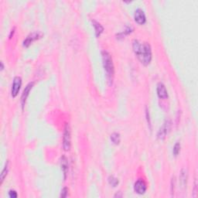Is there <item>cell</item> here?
<instances>
[{"label": "cell", "instance_id": "obj_18", "mask_svg": "<svg viewBox=\"0 0 198 198\" xmlns=\"http://www.w3.org/2000/svg\"><path fill=\"white\" fill-rule=\"evenodd\" d=\"M67 195H68V189L67 187H63L61 190V193H60V197H67Z\"/></svg>", "mask_w": 198, "mask_h": 198}, {"label": "cell", "instance_id": "obj_1", "mask_svg": "<svg viewBox=\"0 0 198 198\" xmlns=\"http://www.w3.org/2000/svg\"><path fill=\"white\" fill-rule=\"evenodd\" d=\"M132 47L135 55L140 60V62L147 66L152 60V50L150 45L147 43H141L138 40L135 39L132 43Z\"/></svg>", "mask_w": 198, "mask_h": 198}, {"label": "cell", "instance_id": "obj_4", "mask_svg": "<svg viewBox=\"0 0 198 198\" xmlns=\"http://www.w3.org/2000/svg\"><path fill=\"white\" fill-rule=\"evenodd\" d=\"M43 36V33L40 32H33L32 33L27 36V37L23 40V46L25 47H28L30 46L34 41H36V39H40Z\"/></svg>", "mask_w": 198, "mask_h": 198}, {"label": "cell", "instance_id": "obj_2", "mask_svg": "<svg viewBox=\"0 0 198 198\" xmlns=\"http://www.w3.org/2000/svg\"><path fill=\"white\" fill-rule=\"evenodd\" d=\"M103 60V66H104V70L106 72V76L108 78V81L109 82V84H112L113 78H114V64H113V60L111 58V56L108 51L103 50L101 52Z\"/></svg>", "mask_w": 198, "mask_h": 198}, {"label": "cell", "instance_id": "obj_11", "mask_svg": "<svg viewBox=\"0 0 198 198\" xmlns=\"http://www.w3.org/2000/svg\"><path fill=\"white\" fill-rule=\"evenodd\" d=\"M60 166H61V169L64 175V179H66L67 172L68 170V163H67V159L65 156H62L60 159Z\"/></svg>", "mask_w": 198, "mask_h": 198}, {"label": "cell", "instance_id": "obj_8", "mask_svg": "<svg viewBox=\"0 0 198 198\" xmlns=\"http://www.w3.org/2000/svg\"><path fill=\"white\" fill-rule=\"evenodd\" d=\"M33 85H34V83H33V82H30V83H29V84L26 86V87L24 89L23 92H22V97H21V104H22V108H24V106L26 104L27 97L28 96H29V92H30L31 90H32Z\"/></svg>", "mask_w": 198, "mask_h": 198}, {"label": "cell", "instance_id": "obj_12", "mask_svg": "<svg viewBox=\"0 0 198 198\" xmlns=\"http://www.w3.org/2000/svg\"><path fill=\"white\" fill-rule=\"evenodd\" d=\"M92 24H93V26L94 27V30H95V35L97 37H99V36H101V34L103 32V31H104V28H103V26H101V24L98 23L97 22H96V21L93 20L92 21Z\"/></svg>", "mask_w": 198, "mask_h": 198}, {"label": "cell", "instance_id": "obj_22", "mask_svg": "<svg viewBox=\"0 0 198 198\" xmlns=\"http://www.w3.org/2000/svg\"><path fill=\"white\" fill-rule=\"evenodd\" d=\"M3 69H4L3 62H1V70H3Z\"/></svg>", "mask_w": 198, "mask_h": 198}, {"label": "cell", "instance_id": "obj_7", "mask_svg": "<svg viewBox=\"0 0 198 198\" xmlns=\"http://www.w3.org/2000/svg\"><path fill=\"white\" fill-rule=\"evenodd\" d=\"M135 21L139 25H143L146 22V17H145V12L141 9H138L135 11L134 14Z\"/></svg>", "mask_w": 198, "mask_h": 198}, {"label": "cell", "instance_id": "obj_20", "mask_svg": "<svg viewBox=\"0 0 198 198\" xmlns=\"http://www.w3.org/2000/svg\"><path fill=\"white\" fill-rule=\"evenodd\" d=\"M14 32H15V28H14L13 29H12V30H11L10 35H9V39H11V38H12V36H13Z\"/></svg>", "mask_w": 198, "mask_h": 198}, {"label": "cell", "instance_id": "obj_19", "mask_svg": "<svg viewBox=\"0 0 198 198\" xmlns=\"http://www.w3.org/2000/svg\"><path fill=\"white\" fill-rule=\"evenodd\" d=\"M9 196L12 198H16L18 196L17 192L14 189H10L9 191Z\"/></svg>", "mask_w": 198, "mask_h": 198}, {"label": "cell", "instance_id": "obj_10", "mask_svg": "<svg viewBox=\"0 0 198 198\" xmlns=\"http://www.w3.org/2000/svg\"><path fill=\"white\" fill-rule=\"evenodd\" d=\"M157 95L161 99H166L168 97V93L166 87L162 83H159L157 85Z\"/></svg>", "mask_w": 198, "mask_h": 198}, {"label": "cell", "instance_id": "obj_14", "mask_svg": "<svg viewBox=\"0 0 198 198\" xmlns=\"http://www.w3.org/2000/svg\"><path fill=\"white\" fill-rule=\"evenodd\" d=\"M111 141L115 145H118L120 143V141H121V138H120V135L117 132H114L111 135Z\"/></svg>", "mask_w": 198, "mask_h": 198}, {"label": "cell", "instance_id": "obj_15", "mask_svg": "<svg viewBox=\"0 0 198 198\" xmlns=\"http://www.w3.org/2000/svg\"><path fill=\"white\" fill-rule=\"evenodd\" d=\"M8 164H9V162H7L6 164H5V166H4L3 169H2V172H1V176H0V179H1V184H2V183H3L4 179H5V178L6 177L7 173H8V171H9Z\"/></svg>", "mask_w": 198, "mask_h": 198}, {"label": "cell", "instance_id": "obj_16", "mask_svg": "<svg viewBox=\"0 0 198 198\" xmlns=\"http://www.w3.org/2000/svg\"><path fill=\"white\" fill-rule=\"evenodd\" d=\"M108 183L111 186H112L113 187H115L116 186H118V183H119V181L118 179H117L116 177H114V176H110L108 179Z\"/></svg>", "mask_w": 198, "mask_h": 198}, {"label": "cell", "instance_id": "obj_13", "mask_svg": "<svg viewBox=\"0 0 198 198\" xmlns=\"http://www.w3.org/2000/svg\"><path fill=\"white\" fill-rule=\"evenodd\" d=\"M186 179H187V173L185 169H182L180 172V176H179V179H180V183L182 186L185 187L186 184Z\"/></svg>", "mask_w": 198, "mask_h": 198}, {"label": "cell", "instance_id": "obj_21", "mask_svg": "<svg viewBox=\"0 0 198 198\" xmlns=\"http://www.w3.org/2000/svg\"><path fill=\"white\" fill-rule=\"evenodd\" d=\"M117 196H118V197H121V196H122V195L121 194V192H118V193H117L116 194L114 195V197H117Z\"/></svg>", "mask_w": 198, "mask_h": 198}, {"label": "cell", "instance_id": "obj_3", "mask_svg": "<svg viewBox=\"0 0 198 198\" xmlns=\"http://www.w3.org/2000/svg\"><path fill=\"white\" fill-rule=\"evenodd\" d=\"M71 145V138H70V128L68 124H66L64 127L63 136V148L65 151H69Z\"/></svg>", "mask_w": 198, "mask_h": 198}, {"label": "cell", "instance_id": "obj_9", "mask_svg": "<svg viewBox=\"0 0 198 198\" xmlns=\"http://www.w3.org/2000/svg\"><path fill=\"white\" fill-rule=\"evenodd\" d=\"M146 184H145V182H144L143 180H142V179L137 180L135 183V184H134V189H135V191L138 194H144V193H145V191H146Z\"/></svg>", "mask_w": 198, "mask_h": 198}, {"label": "cell", "instance_id": "obj_17", "mask_svg": "<svg viewBox=\"0 0 198 198\" xmlns=\"http://www.w3.org/2000/svg\"><path fill=\"white\" fill-rule=\"evenodd\" d=\"M179 151H180V143L179 142H176L175 144L174 147H173V149H172V153H173V155L175 156H176L179 154Z\"/></svg>", "mask_w": 198, "mask_h": 198}, {"label": "cell", "instance_id": "obj_6", "mask_svg": "<svg viewBox=\"0 0 198 198\" xmlns=\"http://www.w3.org/2000/svg\"><path fill=\"white\" fill-rule=\"evenodd\" d=\"M170 127H171V121H169V120H166V121L163 123L162 126L159 128V131H158V134H157L158 138L162 140L166 138V135H167L169 129H170Z\"/></svg>", "mask_w": 198, "mask_h": 198}, {"label": "cell", "instance_id": "obj_5", "mask_svg": "<svg viewBox=\"0 0 198 198\" xmlns=\"http://www.w3.org/2000/svg\"><path fill=\"white\" fill-rule=\"evenodd\" d=\"M21 86H22V78L20 77H14L12 89H11V95L12 97H15L18 95Z\"/></svg>", "mask_w": 198, "mask_h": 198}]
</instances>
